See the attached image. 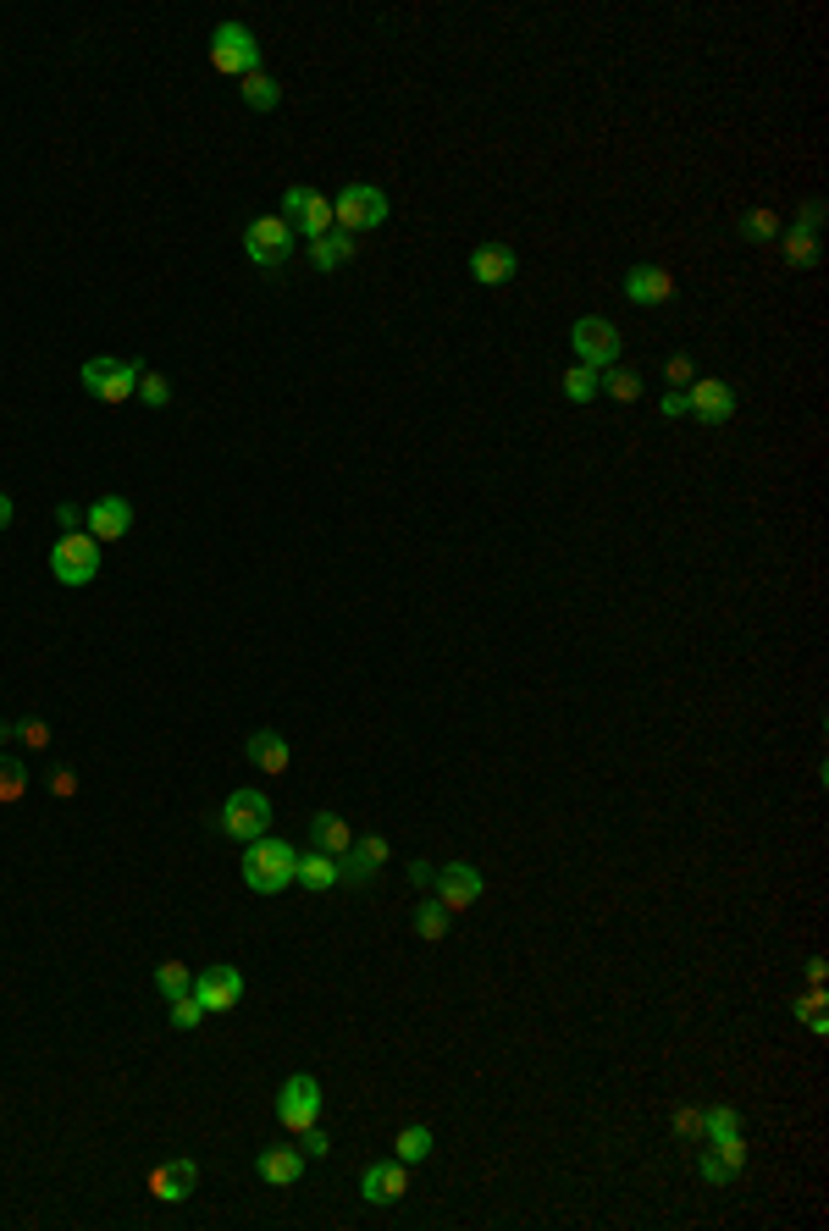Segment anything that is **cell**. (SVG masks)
Listing matches in <instances>:
<instances>
[{
    "instance_id": "obj_1",
    "label": "cell",
    "mask_w": 829,
    "mask_h": 1231,
    "mask_svg": "<svg viewBox=\"0 0 829 1231\" xmlns=\"http://www.w3.org/2000/svg\"><path fill=\"white\" fill-rule=\"evenodd\" d=\"M293 868H299V850H293L288 839H250V850H244V884L255 889V895H282V889H293Z\"/></svg>"
},
{
    "instance_id": "obj_2",
    "label": "cell",
    "mask_w": 829,
    "mask_h": 1231,
    "mask_svg": "<svg viewBox=\"0 0 829 1231\" xmlns=\"http://www.w3.org/2000/svg\"><path fill=\"white\" fill-rule=\"evenodd\" d=\"M139 376H144V359H116V354H100V359H89L84 371H78L84 393L100 398V403H128L133 387H139Z\"/></svg>"
},
{
    "instance_id": "obj_3",
    "label": "cell",
    "mask_w": 829,
    "mask_h": 1231,
    "mask_svg": "<svg viewBox=\"0 0 829 1231\" xmlns=\"http://www.w3.org/2000/svg\"><path fill=\"white\" fill-rule=\"evenodd\" d=\"M211 67H216L221 78H250V73H260V39H255L244 23H221V28L211 34Z\"/></svg>"
},
{
    "instance_id": "obj_4",
    "label": "cell",
    "mask_w": 829,
    "mask_h": 1231,
    "mask_svg": "<svg viewBox=\"0 0 829 1231\" xmlns=\"http://www.w3.org/2000/svg\"><path fill=\"white\" fill-rule=\"evenodd\" d=\"M387 221V194L371 189V182H348V189L332 200V227L337 232H377Z\"/></svg>"
},
{
    "instance_id": "obj_5",
    "label": "cell",
    "mask_w": 829,
    "mask_h": 1231,
    "mask_svg": "<svg viewBox=\"0 0 829 1231\" xmlns=\"http://www.w3.org/2000/svg\"><path fill=\"white\" fill-rule=\"evenodd\" d=\"M570 348H575V364H591V371H609V364H620V354H625L620 326L603 321V316H581L570 326Z\"/></svg>"
},
{
    "instance_id": "obj_6",
    "label": "cell",
    "mask_w": 829,
    "mask_h": 1231,
    "mask_svg": "<svg viewBox=\"0 0 829 1231\" xmlns=\"http://www.w3.org/2000/svg\"><path fill=\"white\" fill-rule=\"evenodd\" d=\"M50 575L62 586H89L100 575V541L89 530H67L62 541L50 547Z\"/></svg>"
},
{
    "instance_id": "obj_7",
    "label": "cell",
    "mask_w": 829,
    "mask_h": 1231,
    "mask_svg": "<svg viewBox=\"0 0 829 1231\" xmlns=\"http://www.w3.org/2000/svg\"><path fill=\"white\" fill-rule=\"evenodd\" d=\"M277 1121H282L288 1132H310V1127L321 1121V1082H316L310 1072H299V1077L282 1082V1093H277Z\"/></svg>"
},
{
    "instance_id": "obj_8",
    "label": "cell",
    "mask_w": 829,
    "mask_h": 1231,
    "mask_svg": "<svg viewBox=\"0 0 829 1231\" xmlns=\"http://www.w3.org/2000/svg\"><path fill=\"white\" fill-rule=\"evenodd\" d=\"M271 829V795L260 790H232L227 807H221V834L232 839H260Z\"/></svg>"
},
{
    "instance_id": "obj_9",
    "label": "cell",
    "mask_w": 829,
    "mask_h": 1231,
    "mask_svg": "<svg viewBox=\"0 0 829 1231\" xmlns=\"http://www.w3.org/2000/svg\"><path fill=\"white\" fill-rule=\"evenodd\" d=\"M288 249H293V227H288L282 216H260V221L244 227V255H250L260 271H277V266L288 260Z\"/></svg>"
},
{
    "instance_id": "obj_10",
    "label": "cell",
    "mask_w": 829,
    "mask_h": 1231,
    "mask_svg": "<svg viewBox=\"0 0 829 1231\" xmlns=\"http://www.w3.org/2000/svg\"><path fill=\"white\" fill-rule=\"evenodd\" d=\"M387 839L382 834H360V839H354L343 856H337V884H348V889H366L382 868H387Z\"/></svg>"
},
{
    "instance_id": "obj_11",
    "label": "cell",
    "mask_w": 829,
    "mask_h": 1231,
    "mask_svg": "<svg viewBox=\"0 0 829 1231\" xmlns=\"http://www.w3.org/2000/svg\"><path fill=\"white\" fill-rule=\"evenodd\" d=\"M189 995L205 1005V1016H221L244 1000V972L239 966H205V972H194Z\"/></svg>"
},
{
    "instance_id": "obj_12",
    "label": "cell",
    "mask_w": 829,
    "mask_h": 1231,
    "mask_svg": "<svg viewBox=\"0 0 829 1231\" xmlns=\"http://www.w3.org/2000/svg\"><path fill=\"white\" fill-rule=\"evenodd\" d=\"M282 221L299 227V232H310V243H316L321 232H332V200L293 182V189H282Z\"/></svg>"
},
{
    "instance_id": "obj_13",
    "label": "cell",
    "mask_w": 829,
    "mask_h": 1231,
    "mask_svg": "<svg viewBox=\"0 0 829 1231\" xmlns=\"http://www.w3.org/2000/svg\"><path fill=\"white\" fill-rule=\"evenodd\" d=\"M432 889H437V900H443V911L454 916V911H470L482 900V889H487V879L470 868V861H448V868L432 879Z\"/></svg>"
},
{
    "instance_id": "obj_14",
    "label": "cell",
    "mask_w": 829,
    "mask_h": 1231,
    "mask_svg": "<svg viewBox=\"0 0 829 1231\" xmlns=\"http://www.w3.org/2000/svg\"><path fill=\"white\" fill-rule=\"evenodd\" d=\"M686 414H697L702 425H725L736 414V387L730 382H714V376H702L686 387Z\"/></svg>"
},
{
    "instance_id": "obj_15",
    "label": "cell",
    "mask_w": 829,
    "mask_h": 1231,
    "mask_svg": "<svg viewBox=\"0 0 829 1231\" xmlns=\"http://www.w3.org/2000/svg\"><path fill=\"white\" fill-rule=\"evenodd\" d=\"M409 1193V1165L404 1159H377L360 1171V1198L366 1204H398Z\"/></svg>"
},
{
    "instance_id": "obj_16",
    "label": "cell",
    "mask_w": 829,
    "mask_h": 1231,
    "mask_svg": "<svg viewBox=\"0 0 829 1231\" xmlns=\"http://www.w3.org/2000/svg\"><path fill=\"white\" fill-rule=\"evenodd\" d=\"M128 530H133V503H128V498L105 491V498L89 503V536H94V541H123Z\"/></svg>"
},
{
    "instance_id": "obj_17",
    "label": "cell",
    "mask_w": 829,
    "mask_h": 1231,
    "mask_svg": "<svg viewBox=\"0 0 829 1231\" xmlns=\"http://www.w3.org/2000/svg\"><path fill=\"white\" fill-rule=\"evenodd\" d=\"M194 1182H200V1165L194 1159H166V1165H155V1171H150V1193L161 1204H183L194 1193Z\"/></svg>"
},
{
    "instance_id": "obj_18",
    "label": "cell",
    "mask_w": 829,
    "mask_h": 1231,
    "mask_svg": "<svg viewBox=\"0 0 829 1231\" xmlns=\"http://www.w3.org/2000/svg\"><path fill=\"white\" fill-rule=\"evenodd\" d=\"M255 1177L260 1182H271V1188H293L305 1177V1149H277V1143H266L260 1154H255Z\"/></svg>"
},
{
    "instance_id": "obj_19",
    "label": "cell",
    "mask_w": 829,
    "mask_h": 1231,
    "mask_svg": "<svg viewBox=\"0 0 829 1231\" xmlns=\"http://www.w3.org/2000/svg\"><path fill=\"white\" fill-rule=\"evenodd\" d=\"M514 271H520V260H514L509 243H482V249L470 255V277H476L482 287H503Z\"/></svg>"
},
{
    "instance_id": "obj_20",
    "label": "cell",
    "mask_w": 829,
    "mask_h": 1231,
    "mask_svg": "<svg viewBox=\"0 0 829 1231\" xmlns=\"http://www.w3.org/2000/svg\"><path fill=\"white\" fill-rule=\"evenodd\" d=\"M625 298H630V304H669V298H675V277H669L664 266H636V271L625 277Z\"/></svg>"
},
{
    "instance_id": "obj_21",
    "label": "cell",
    "mask_w": 829,
    "mask_h": 1231,
    "mask_svg": "<svg viewBox=\"0 0 829 1231\" xmlns=\"http://www.w3.org/2000/svg\"><path fill=\"white\" fill-rule=\"evenodd\" d=\"M244 752H250V762H255L260 773H271V779L288 773V762H293V757H288V741H282V734H271V729H255Z\"/></svg>"
},
{
    "instance_id": "obj_22",
    "label": "cell",
    "mask_w": 829,
    "mask_h": 1231,
    "mask_svg": "<svg viewBox=\"0 0 829 1231\" xmlns=\"http://www.w3.org/2000/svg\"><path fill=\"white\" fill-rule=\"evenodd\" d=\"M293 884H305V889H337V856L327 850H305L299 856V868H293Z\"/></svg>"
},
{
    "instance_id": "obj_23",
    "label": "cell",
    "mask_w": 829,
    "mask_h": 1231,
    "mask_svg": "<svg viewBox=\"0 0 829 1231\" xmlns=\"http://www.w3.org/2000/svg\"><path fill=\"white\" fill-rule=\"evenodd\" d=\"M348 260H354V238L337 232V227L321 232V238L310 243V266H316V271H337V266H348Z\"/></svg>"
},
{
    "instance_id": "obj_24",
    "label": "cell",
    "mask_w": 829,
    "mask_h": 1231,
    "mask_svg": "<svg viewBox=\"0 0 829 1231\" xmlns=\"http://www.w3.org/2000/svg\"><path fill=\"white\" fill-rule=\"evenodd\" d=\"M310 839H316V850H327V856H343L348 845H354V829L337 818V812H316L310 818Z\"/></svg>"
},
{
    "instance_id": "obj_25",
    "label": "cell",
    "mask_w": 829,
    "mask_h": 1231,
    "mask_svg": "<svg viewBox=\"0 0 829 1231\" xmlns=\"http://www.w3.org/2000/svg\"><path fill=\"white\" fill-rule=\"evenodd\" d=\"M598 393H609L614 403H636L641 398V376L630 371V364H609V371H598Z\"/></svg>"
},
{
    "instance_id": "obj_26",
    "label": "cell",
    "mask_w": 829,
    "mask_h": 1231,
    "mask_svg": "<svg viewBox=\"0 0 829 1231\" xmlns=\"http://www.w3.org/2000/svg\"><path fill=\"white\" fill-rule=\"evenodd\" d=\"M791 1011H796V1016H802V1022L813 1027V1038H824V1033H829V1016H824V1011H829V1000H824V983H813L807 995H796V1000H791Z\"/></svg>"
},
{
    "instance_id": "obj_27",
    "label": "cell",
    "mask_w": 829,
    "mask_h": 1231,
    "mask_svg": "<svg viewBox=\"0 0 829 1231\" xmlns=\"http://www.w3.org/2000/svg\"><path fill=\"white\" fill-rule=\"evenodd\" d=\"M277 100H282V84L271 73H250L244 78V105L250 111H277Z\"/></svg>"
},
{
    "instance_id": "obj_28",
    "label": "cell",
    "mask_w": 829,
    "mask_h": 1231,
    "mask_svg": "<svg viewBox=\"0 0 829 1231\" xmlns=\"http://www.w3.org/2000/svg\"><path fill=\"white\" fill-rule=\"evenodd\" d=\"M432 1143H437V1138H432V1127H404V1132H398V1143H393V1149H398L393 1159H404V1165H421V1159L432 1154Z\"/></svg>"
},
{
    "instance_id": "obj_29",
    "label": "cell",
    "mask_w": 829,
    "mask_h": 1231,
    "mask_svg": "<svg viewBox=\"0 0 829 1231\" xmlns=\"http://www.w3.org/2000/svg\"><path fill=\"white\" fill-rule=\"evenodd\" d=\"M730 1132H741V1111H736V1104H714V1111H702V1138L707 1143H719Z\"/></svg>"
},
{
    "instance_id": "obj_30",
    "label": "cell",
    "mask_w": 829,
    "mask_h": 1231,
    "mask_svg": "<svg viewBox=\"0 0 829 1231\" xmlns=\"http://www.w3.org/2000/svg\"><path fill=\"white\" fill-rule=\"evenodd\" d=\"M559 387H564V398L591 403V398H598V371H591V364H570V371L559 376Z\"/></svg>"
},
{
    "instance_id": "obj_31",
    "label": "cell",
    "mask_w": 829,
    "mask_h": 1231,
    "mask_svg": "<svg viewBox=\"0 0 829 1231\" xmlns=\"http://www.w3.org/2000/svg\"><path fill=\"white\" fill-rule=\"evenodd\" d=\"M23 795H28V768H23L17 757H0V802L17 807Z\"/></svg>"
},
{
    "instance_id": "obj_32",
    "label": "cell",
    "mask_w": 829,
    "mask_h": 1231,
    "mask_svg": "<svg viewBox=\"0 0 829 1231\" xmlns=\"http://www.w3.org/2000/svg\"><path fill=\"white\" fill-rule=\"evenodd\" d=\"M414 934H421L426 945H437V939L448 934V911H443V900H437V895H432L421 911H414Z\"/></svg>"
},
{
    "instance_id": "obj_33",
    "label": "cell",
    "mask_w": 829,
    "mask_h": 1231,
    "mask_svg": "<svg viewBox=\"0 0 829 1231\" xmlns=\"http://www.w3.org/2000/svg\"><path fill=\"white\" fill-rule=\"evenodd\" d=\"M189 983H194V972H189L183 961H161V966H155V989H161L166 1000L189 995Z\"/></svg>"
},
{
    "instance_id": "obj_34",
    "label": "cell",
    "mask_w": 829,
    "mask_h": 1231,
    "mask_svg": "<svg viewBox=\"0 0 829 1231\" xmlns=\"http://www.w3.org/2000/svg\"><path fill=\"white\" fill-rule=\"evenodd\" d=\"M166 1022H171L177 1033H194V1027L205 1022V1005H200L194 995H177V1000H166Z\"/></svg>"
},
{
    "instance_id": "obj_35",
    "label": "cell",
    "mask_w": 829,
    "mask_h": 1231,
    "mask_svg": "<svg viewBox=\"0 0 829 1231\" xmlns=\"http://www.w3.org/2000/svg\"><path fill=\"white\" fill-rule=\"evenodd\" d=\"M813 260H818V232H796V227H791V232H786V266L802 271V266H813Z\"/></svg>"
},
{
    "instance_id": "obj_36",
    "label": "cell",
    "mask_w": 829,
    "mask_h": 1231,
    "mask_svg": "<svg viewBox=\"0 0 829 1231\" xmlns=\"http://www.w3.org/2000/svg\"><path fill=\"white\" fill-rule=\"evenodd\" d=\"M736 232H741V238H747V243H768V238H775V232H780V216H775V210H747V216H741V227H736Z\"/></svg>"
},
{
    "instance_id": "obj_37",
    "label": "cell",
    "mask_w": 829,
    "mask_h": 1231,
    "mask_svg": "<svg viewBox=\"0 0 829 1231\" xmlns=\"http://www.w3.org/2000/svg\"><path fill=\"white\" fill-rule=\"evenodd\" d=\"M133 393H139V403H144V409H166V403H171V382H166V376H155V371H144Z\"/></svg>"
},
{
    "instance_id": "obj_38",
    "label": "cell",
    "mask_w": 829,
    "mask_h": 1231,
    "mask_svg": "<svg viewBox=\"0 0 829 1231\" xmlns=\"http://www.w3.org/2000/svg\"><path fill=\"white\" fill-rule=\"evenodd\" d=\"M707 1149H714V1154L730 1165V1177H741V1171H747V1154H752V1149H747V1138H741V1132H730V1138H719V1143H707Z\"/></svg>"
},
{
    "instance_id": "obj_39",
    "label": "cell",
    "mask_w": 829,
    "mask_h": 1231,
    "mask_svg": "<svg viewBox=\"0 0 829 1231\" xmlns=\"http://www.w3.org/2000/svg\"><path fill=\"white\" fill-rule=\"evenodd\" d=\"M697 1177H702V1182H714V1188H725V1182H736V1177H730V1165H725V1159H719V1154H714V1149H707V1154H702V1159H697Z\"/></svg>"
},
{
    "instance_id": "obj_40",
    "label": "cell",
    "mask_w": 829,
    "mask_h": 1231,
    "mask_svg": "<svg viewBox=\"0 0 829 1231\" xmlns=\"http://www.w3.org/2000/svg\"><path fill=\"white\" fill-rule=\"evenodd\" d=\"M17 741L34 746V752H50V723H44V718H23V723H17Z\"/></svg>"
},
{
    "instance_id": "obj_41",
    "label": "cell",
    "mask_w": 829,
    "mask_h": 1231,
    "mask_svg": "<svg viewBox=\"0 0 829 1231\" xmlns=\"http://www.w3.org/2000/svg\"><path fill=\"white\" fill-rule=\"evenodd\" d=\"M675 1132L680 1138H702V1104H680V1111H675Z\"/></svg>"
},
{
    "instance_id": "obj_42",
    "label": "cell",
    "mask_w": 829,
    "mask_h": 1231,
    "mask_svg": "<svg viewBox=\"0 0 829 1231\" xmlns=\"http://www.w3.org/2000/svg\"><path fill=\"white\" fill-rule=\"evenodd\" d=\"M299 1138H305V1149H310V1159H327V1154H332V1143H327V1132H321V1121H316V1127H310V1132H299Z\"/></svg>"
},
{
    "instance_id": "obj_43",
    "label": "cell",
    "mask_w": 829,
    "mask_h": 1231,
    "mask_svg": "<svg viewBox=\"0 0 829 1231\" xmlns=\"http://www.w3.org/2000/svg\"><path fill=\"white\" fill-rule=\"evenodd\" d=\"M50 790H55V795H62V802H67V795H78V773H73V768L50 773Z\"/></svg>"
},
{
    "instance_id": "obj_44",
    "label": "cell",
    "mask_w": 829,
    "mask_h": 1231,
    "mask_svg": "<svg viewBox=\"0 0 829 1231\" xmlns=\"http://www.w3.org/2000/svg\"><path fill=\"white\" fill-rule=\"evenodd\" d=\"M669 382H675L680 393L691 387V359H686V354H675V359H669Z\"/></svg>"
},
{
    "instance_id": "obj_45",
    "label": "cell",
    "mask_w": 829,
    "mask_h": 1231,
    "mask_svg": "<svg viewBox=\"0 0 829 1231\" xmlns=\"http://www.w3.org/2000/svg\"><path fill=\"white\" fill-rule=\"evenodd\" d=\"M818 221H824V205L813 200V205H802V216H796V232H818Z\"/></svg>"
},
{
    "instance_id": "obj_46",
    "label": "cell",
    "mask_w": 829,
    "mask_h": 1231,
    "mask_svg": "<svg viewBox=\"0 0 829 1231\" xmlns=\"http://www.w3.org/2000/svg\"><path fill=\"white\" fill-rule=\"evenodd\" d=\"M659 403H664V414H669V420H680V414H686V393H680V387H669Z\"/></svg>"
},
{
    "instance_id": "obj_47",
    "label": "cell",
    "mask_w": 829,
    "mask_h": 1231,
    "mask_svg": "<svg viewBox=\"0 0 829 1231\" xmlns=\"http://www.w3.org/2000/svg\"><path fill=\"white\" fill-rule=\"evenodd\" d=\"M409 879H414V884H421V889H432V879H437V873H432V868H426V861H414V868H409Z\"/></svg>"
},
{
    "instance_id": "obj_48",
    "label": "cell",
    "mask_w": 829,
    "mask_h": 1231,
    "mask_svg": "<svg viewBox=\"0 0 829 1231\" xmlns=\"http://www.w3.org/2000/svg\"><path fill=\"white\" fill-rule=\"evenodd\" d=\"M824 977H829V961L813 956V961H807V983H824Z\"/></svg>"
},
{
    "instance_id": "obj_49",
    "label": "cell",
    "mask_w": 829,
    "mask_h": 1231,
    "mask_svg": "<svg viewBox=\"0 0 829 1231\" xmlns=\"http://www.w3.org/2000/svg\"><path fill=\"white\" fill-rule=\"evenodd\" d=\"M12 514H17V509H12V498H7V491H0V530L12 525Z\"/></svg>"
},
{
    "instance_id": "obj_50",
    "label": "cell",
    "mask_w": 829,
    "mask_h": 1231,
    "mask_svg": "<svg viewBox=\"0 0 829 1231\" xmlns=\"http://www.w3.org/2000/svg\"><path fill=\"white\" fill-rule=\"evenodd\" d=\"M12 734H17V723H7V718H0V752H7V741H12Z\"/></svg>"
}]
</instances>
